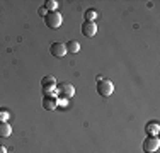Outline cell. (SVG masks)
I'll list each match as a JSON object with an SVG mask.
<instances>
[{
  "label": "cell",
  "mask_w": 160,
  "mask_h": 153,
  "mask_svg": "<svg viewBox=\"0 0 160 153\" xmlns=\"http://www.w3.org/2000/svg\"><path fill=\"white\" fill-rule=\"evenodd\" d=\"M62 14L56 12V10H53V12H46L44 15V24L48 26L49 29H58L60 26H62Z\"/></svg>",
  "instance_id": "obj_1"
},
{
  "label": "cell",
  "mask_w": 160,
  "mask_h": 153,
  "mask_svg": "<svg viewBox=\"0 0 160 153\" xmlns=\"http://www.w3.org/2000/svg\"><path fill=\"white\" fill-rule=\"evenodd\" d=\"M97 92L102 95V97H109V95L114 92V85L111 80H97Z\"/></svg>",
  "instance_id": "obj_2"
},
{
  "label": "cell",
  "mask_w": 160,
  "mask_h": 153,
  "mask_svg": "<svg viewBox=\"0 0 160 153\" xmlns=\"http://www.w3.org/2000/svg\"><path fill=\"white\" fill-rule=\"evenodd\" d=\"M160 146V141L157 136H148L147 140L143 141V151L145 153H155Z\"/></svg>",
  "instance_id": "obj_3"
},
{
  "label": "cell",
  "mask_w": 160,
  "mask_h": 153,
  "mask_svg": "<svg viewBox=\"0 0 160 153\" xmlns=\"http://www.w3.org/2000/svg\"><path fill=\"white\" fill-rule=\"evenodd\" d=\"M58 87V94H60V97H63V99H72L75 95V89H73V85L72 83H60V85H56Z\"/></svg>",
  "instance_id": "obj_4"
},
{
  "label": "cell",
  "mask_w": 160,
  "mask_h": 153,
  "mask_svg": "<svg viewBox=\"0 0 160 153\" xmlns=\"http://www.w3.org/2000/svg\"><path fill=\"white\" fill-rule=\"evenodd\" d=\"M55 87H56L55 76L46 75V76H43V78H41V89H43L44 94H49L51 90H55Z\"/></svg>",
  "instance_id": "obj_5"
},
{
  "label": "cell",
  "mask_w": 160,
  "mask_h": 153,
  "mask_svg": "<svg viewBox=\"0 0 160 153\" xmlns=\"http://www.w3.org/2000/svg\"><path fill=\"white\" fill-rule=\"evenodd\" d=\"M49 53H51L55 58H63L67 55V48H65L63 43H51L49 46Z\"/></svg>",
  "instance_id": "obj_6"
},
{
  "label": "cell",
  "mask_w": 160,
  "mask_h": 153,
  "mask_svg": "<svg viewBox=\"0 0 160 153\" xmlns=\"http://www.w3.org/2000/svg\"><path fill=\"white\" fill-rule=\"evenodd\" d=\"M56 106H58V101H56L55 95L44 94V97H43V107H44V109H46V111H55Z\"/></svg>",
  "instance_id": "obj_7"
},
{
  "label": "cell",
  "mask_w": 160,
  "mask_h": 153,
  "mask_svg": "<svg viewBox=\"0 0 160 153\" xmlns=\"http://www.w3.org/2000/svg\"><path fill=\"white\" fill-rule=\"evenodd\" d=\"M97 32V26L96 22H83L82 24V34L87 37H94Z\"/></svg>",
  "instance_id": "obj_8"
},
{
  "label": "cell",
  "mask_w": 160,
  "mask_h": 153,
  "mask_svg": "<svg viewBox=\"0 0 160 153\" xmlns=\"http://www.w3.org/2000/svg\"><path fill=\"white\" fill-rule=\"evenodd\" d=\"M10 133H12V128H10L5 121H0V138L10 136Z\"/></svg>",
  "instance_id": "obj_9"
},
{
  "label": "cell",
  "mask_w": 160,
  "mask_h": 153,
  "mask_svg": "<svg viewBox=\"0 0 160 153\" xmlns=\"http://www.w3.org/2000/svg\"><path fill=\"white\" fill-rule=\"evenodd\" d=\"M65 48H67L68 53H78L80 51V44H78V41H75V39L68 41V43L65 44Z\"/></svg>",
  "instance_id": "obj_10"
},
{
  "label": "cell",
  "mask_w": 160,
  "mask_h": 153,
  "mask_svg": "<svg viewBox=\"0 0 160 153\" xmlns=\"http://www.w3.org/2000/svg\"><path fill=\"white\" fill-rule=\"evenodd\" d=\"M147 133H148V136H155L157 135V131H158V122L157 121H152V122H148L147 124Z\"/></svg>",
  "instance_id": "obj_11"
},
{
  "label": "cell",
  "mask_w": 160,
  "mask_h": 153,
  "mask_svg": "<svg viewBox=\"0 0 160 153\" xmlns=\"http://www.w3.org/2000/svg\"><path fill=\"white\" fill-rule=\"evenodd\" d=\"M97 10H94V9H89V10H85V22H94L97 19Z\"/></svg>",
  "instance_id": "obj_12"
},
{
  "label": "cell",
  "mask_w": 160,
  "mask_h": 153,
  "mask_svg": "<svg viewBox=\"0 0 160 153\" xmlns=\"http://www.w3.org/2000/svg\"><path fill=\"white\" fill-rule=\"evenodd\" d=\"M56 5H58V2H56V0H48V2H44V7L48 9V12L56 10Z\"/></svg>",
  "instance_id": "obj_13"
},
{
  "label": "cell",
  "mask_w": 160,
  "mask_h": 153,
  "mask_svg": "<svg viewBox=\"0 0 160 153\" xmlns=\"http://www.w3.org/2000/svg\"><path fill=\"white\" fill-rule=\"evenodd\" d=\"M39 14L41 15H46V9H39Z\"/></svg>",
  "instance_id": "obj_14"
},
{
  "label": "cell",
  "mask_w": 160,
  "mask_h": 153,
  "mask_svg": "<svg viewBox=\"0 0 160 153\" xmlns=\"http://www.w3.org/2000/svg\"><path fill=\"white\" fill-rule=\"evenodd\" d=\"M0 153H7V150H5L3 146H0Z\"/></svg>",
  "instance_id": "obj_15"
}]
</instances>
